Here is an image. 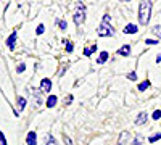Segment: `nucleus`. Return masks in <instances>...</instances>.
I'll return each instance as SVG.
<instances>
[{"instance_id":"nucleus-1","label":"nucleus","mask_w":161,"mask_h":145,"mask_svg":"<svg viewBox=\"0 0 161 145\" xmlns=\"http://www.w3.org/2000/svg\"><path fill=\"white\" fill-rule=\"evenodd\" d=\"M152 8H153V3L152 2H140L139 5V23L142 26H147L152 18Z\"/></svg>"},{"instance_id":"nucleus-2","label":"nucleus","mask_w":161,"mask_h":145,"mask_svg":"<svg viewBox=\"0 0 161 145\" xmlns=\"http://www.w3.org/2000/svg\"><path fill=\"white\" fill-rule=\"evenodd\" d=\"M73 21L77 26L86 23V5H82V2H77V8H76L74 15H73Z\"/></svg>"},{"instance_id":"nucleus-3","label":"nucleus","mask_w":161,"mask_h":145,"mask_svg":"<svg viewBox=\"0 0 161 145\" xmlns=\"http://www.w3.org/2000/svg\"><path fill=\"white\" fill-rule=\"evenodd\" d=\"M97 34H98L100 37H111V36H114V29L111 28L110 24L102 23V24L98 26V29H97Z\"/></svg>"},{"instance_id":"nucleus-4","label":"nucleus","mask_w":161,"mask_h":145,"mask_svg":"<svg viewBox=\"0 0 161 145\" xmlns=\"http://www.w3.org/2000/svg\"><path fill=\"white\" fill-rule=\"evenodd\" d=\"M40 90H42L44 94H48V92L52 90V81L48 77H44L42 81H40Z\"/></svg>"},{"instance_id":"nucleus-5","label":"nucleus","mask_w":161,"mask_h":145,"mask_svg":"<svg viewBox=\"0 0 161 145\" xmlns=\"http://www.w3.org/2000/svg\"><path fill=\"white\" fill-rule=\"evenodd\" d=\"M147 120H148V113H147V111H140L134 123H136V126H142V124L147 123Z\"/></svg>"},{"instance_id":"nucleus-6","label":"nucleus","mask_w":161,"mask_h":145,"mask_svg":"<svg viewBox=\"0 0 161 145\" xmlns=\"http://www.w3.org/2000/svg\"><path fill=\"white\" fill-rule=\"evenodd\" d=\"M16 36H18V32H16V31H13V32L8 36V39H7V45H8V48H10V50H13V48H15Z\"/></svg>"},{"instance_id":"nucleus-7","label":"nucleus","mask_w":161,"mask_h":145,"mask_svg":"<svg viewBox=\"0 0 161 145\" xmlns=\"http://www.w3.org/2000/svg\"><path fill=\"white\" fill-rule=\"evenodd\" d=\"M137 31H139V26H137V24H134V23H129L126 28L123 29L124 34H136Z\"/></svg>"},{"instance_id":"nucleus-8","label":"nucleus","mask_w":161,"mask_h":145,"mask_svg":"<svg viewBox=\"0 0 161 145\" xmlns=\"http://www.w3.org/2000/svg\"><path fill=\"white\" fill-rule=\"evenodd\" d=\"M26 143H28V145H37V134L34 132V131L28 132V137H26Z\"/></svg>"},{"instance_id":"nucleus-9","label":"nucleus","mask_w":161,"mask_h":145,"mask_svg":"<svg viewBox=\"0 0 161 145\" xmlns=\"http://www.w3.org/2000/svg\"><path fill=\"white\" fill-rule=\"evenodd\" d=\"M57 102H58V97L57 95H48V98H47V102H45V107L47 108H53L57 105Z\"/></svg>"},{"instance_id":"nucleus-10","label":"nucleus","mask_w":161,"mask_h":145,"mask_svg":"<svg viewBox=\"0 0 161 145\" xmlns=\"http://www.w3.org/2000/svg\"><path fill=\"white\" fill-rule=\"evenodd\" d=\"M118 55H121V57H129V55H130V45H123V47L118 50Z\"/></svg>"},{"instance_id":"nucleus-11","label":"nucleus","mask_w":161,"mask_h":145,"mask_svg":"<svg viewBox=\"0 0 161 145\" xmlns=\"http://www.w3.org/2000/svg\"><path fill=\"white\" fill-rule=\"evenodd\" d=\"M44 145H58V143H57L55 137H53L52 134H47V136L44 137Z\"/></svg>"},{"instance_id":"nucleus-12","label":"nucleus","mask_w":161,"mask_h":145,"mask_svg":"<svg viewBox=\"0 0 161 145\" xmlns=\"http://www.w3.org/2000/svg\"><path fill=\"white\" fill-rule=\"evenodd\" d=\"M108 57H110L108 52H100V55H98V58H97V63H98V64H103L106 60H108Z\"/></svg>"},{"instance_id":"nucleus-13","label":"nucleus","mask_w":161,"mask_h":145,"mask_svg":"<svg viewBox=\"0 0 161 145\" xmlns=\"http://www.w3.org/2000/svg\"><path fill=\"white\" fill-rule=\"evenodd\" d=\"M93 52H97V44H93L92 47H86V48H84V55H86V57H90Z\"/></svg>"},{"instance_id":"nucleus-14","label":"nucleus","mask_w":161,"mask_h":145,"mask_svg":"<svg viewBox=\"0 0 161 145\" xmlns=\"http://www.w3.org/2000/svg\"><path fill=\"white\" fill-rule=\"evenodd\" d=\"M129 139V132H121V136H119V140H118V145H124L126 143V140Z\"/></svg>"},{"instance_id":"nucleus-15","label":"nucleus","mask_w":161,"mask_h":145,"mask_svg":"<svg viewBox=\"0 0 161 145\" xmlns=\"http://www.w3.org/2000/svg\"><path fill=\"white\" fill-rule=\"evenodd\" d=\"M16 102H18V108H19V111H23V110H24V107H26V98L18 95V100H16Z\"/></svg>"},{"instance_id":"nucleus-16","label":"nucleus","mask_w":161,"mask_h":145,"mask_svg":"<svg viewBox=\"0 0 161 145\" xmlns=\"http://www.w3.org/2000/svg\"><path fill=\"white\" fill-rule=\"evenodd\" d=\"M148 87H150V81H148V79H147V81H143V82H140V84H139V90H140V92L147 90Z\"/></svg>"},{"instance_id":"nucleus-17","label":"nucleus","mask_w":161,"mask_h":145,"mask_svg":"<svg viewBox=\"0 0 161 145\" xmlns=\"http://www.w3.org/2000/svg\"><path fill=\"white\" fill-rule=\"evenodd\" d=\"M64 48H66V52H68V53H71V52L74 50V44H73V42H68V41H64Z\"/></svg>"},{"instance_id":"nucleus-18","label":"nucleus","mask_w":161,"mask_h":145,"mask_svg":"<svg viewBox=\"0 0 161 145\" xmlns=\"http://www.w3.org/2000/svg\"><path fill=\"white\" fill-rule=\"evenodd\" d=\"M152 32H153L158 39H161V26H155V28L152 29Z\"/></svg>"},{"instance_id":"nucleus-19","label":"nucleus","mask_w":161,"mask_h":145,"mask_svg":"<svg viewBox=\"0 0 161 145\" xmlns=\"http://www.w3.org/2000/svg\"><path fill=\"white\" fill-rule=\"evenodd\" d=\"M57 24H58V26H60V29H61V31H64V29H66V28H68V23H66V21H64V20H60V21H58V20H57Z\"/></svg>"},{"instance_id":"nucleus-20","label":"nucleus","mask_w":161,"mask_h":145,"mask_svg":"<svg viewBox=\"0 0 161 145\" xmlns=\"http://www.w3.org/2000/svg\"><path fill=\"white\" fill-rule=\"evenodd\" d=\"M159 139H161V132H158V134H153V136L148 139V142H150V143H155V142H156V140H159Z\"/></svg>"},{"instance_id":"nucleus-21","label":"nucleus","mask_w":161,"mask_h":145,"mask_svg":"<svg viewBox=\"0 0 161 145\" xmlns=\"http://www.w3.org/2000/svg\"><path fill=\"white\" fill-rule=\"evenodd\" d=\"M142 140H143V137H142V136H136V139L132 140V143H130V145H142Z\"/></svg>"},{"instance_id":"nucleus-22","label":"nucleus","mask_w":161,"mask_h":145,"mask_svg":"<svg viewBox=\"0 0 161 145\" xmlns=\"http://www.w3.org/2000/svg\"><path fill=\"white\" fill-rule=\"evenodd\" d=\"M44 31H45V26H44V24H39L37 29H36V34L40 36V34H44Z\"/></svg>"},{"instance_id":"nucleus-23","label":"nucleus","mask_w":161,"mask_h":145,"mask_svg":"<svg viewBox=\"0 0 161 145\" xmlns=\"http://www.w3.org/2000/svg\"><path fill=\"white\" fill-rule=\"evenodd\" d=\"M152 118H153L155 121H158L159 118H161V110H155V111H153V114H152Z\"/></svg>"},{"instance_id":"nucleus-24","label":"nucleus","mask_w":161,"mask_h":145,"mask_svg":"<svg viewBox=\"0 0 161 145\" xmlns=\"http://www.w3.org/2000/svg\"><path fill=\"white\" fill-rule=\"evenodd\" d=\"M127 79H129V81H137V73H136V71L129 73V74H127Z\"/></svg>"},{"instance_id":"nucleus-25","label":"nucleus","mask_w":161,"mask_h":145,"mask_svg":"<svg viewBox=\"0 0 161 145\" xmlns=\"http://www.w3.org/2000/svg\"><path fill=\"white\" fill-rule=\"evenodd\" d=\"M145 44H147V45H156V44H158V41H155V39H147Z\"/></svg>"},{"instance_id":"nucleus-26","label":"nucleus","mask_w":161,"mask_h":145,"mask_svg":"<svg viewBox=\"0 0 161 145\" xmlns=\"http://www.w3.org/2000/svg\"><path fill=\"white\" fill-rule=\"evenodd\" d=\"M110 21H111V16L110 15H103V23L105 24H110Z\"/></svg>"},{"instance_id":"nucleus-27","label":"nucleus","mask_w":161,"mask_h":145,"mask_svg":"<svg viewBox=\"0 0 161 145\" xmlns=\"http://www.w3.org/2000/svg\"><path fill=\"white\" fill-rule=\"evenodd\" d=\"M24 70H26V64H24V63H21V64H18V68H16V71H18V73H23Z\"/></svg>"},{"instance_id":"nucleus-28","label":"nucleus","mask_w":161,"mask_h":145,"mask_svg":"<svg viewBox=\"0 0 161 145\" xmlns=\"http://www.w3.org/2000/svg\"><path fill=\"white\" fill-rule=\"evenodd\" d=\"M0 139H2V145H7V139H5V134L0 132Z\"/></svg>"},{"instance_id":"nucleus-29","label":"nucleus","mask_w":161,"mask_h":145,"mask_svg":"<svg viewBox=\"0 0 161 145\" xmlns=\"http://www.w3.org/2000/svg\"><path fill=\"white\" fill-rule=\"evenodd\" d=\"M69 102H73V95H68V97H66V100H64V105H68Z\"/></svg>"},{"instance_id":"nucleus-30","label":"nucleus","mask_w":161,"mask_h":145,"mask_svg":"<svg viewBox=\"0 0 161 145\" xmlns=\"http://www.w3.org/2000/svg\"><path fill=\"white\" fill-rule=\"evenodd\" d=\"M63 139H64V142H66V145H73V140H69V137H66V136H64Z\"/></svg>"},{"instance_id":"nucleus-31","label":"nucleus","mask_w":161,"mask_h":145,"mask_svg":"<svg viewBox=\"0 0 161 145\" xmlns=\"http://www.w3.org/2000/svg\"><path fill=\"white\" fill-rule=\"evenodd\" d=\"M156 63H161V53H159V55L156 57Z\"/></svg>"}]
</instances>
